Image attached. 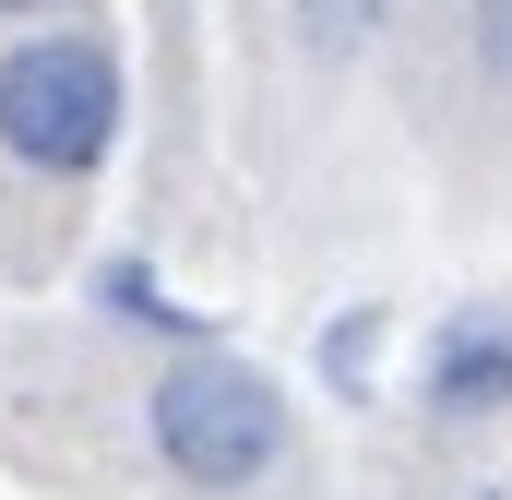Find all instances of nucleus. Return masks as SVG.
Listing matches in <instances>:
<instances>
[{"mask_svg": "<svg viewBox=\"0 0 512 500\" xmlns=\"http://www.w3.org/2000/svg\"><path fill=\"white\" fill-rule=\"evenodd\" d=\"M131 72L108 36H24L0 48V155L36 179H96L120 155Z\"/></svg>", "mask_w": 512, "mask_h": 500, "instance_id": "obj_2", "label": "nucleus"}, {"mask_svg": "<svg viewBox=\"0 0 512 500\" xmlns=\"http://www.w3.org/2000/svg\"><path fill=\"white\" fill-rule=\"evenodd\" d=\"M0 12H36V0H0Z\"/></svg>", "mask_w": 512, "mask_h": 500, "instance_id": "obj_7", "label": "nucleus"}, {"mask_svg": "<svg viewBox=\"0 0 512 500\" xmlns=\"http://www.w3.org/2000/svg\"><path fill=\"white\" fill-rule=\"evenodd\" d=\"M417 405H429L441 429L501 417L512 405V310H453V322L429 334V358H417Z\"/></svg>", "mask_w": 512, "mask_h": 500, "instance_id": "obj_3", "label": "nucleus"}, {"mask_svg": "<svg viewBox=\"0 0 512 500\" xmlns=\"http://www.w3.org/2000/svg\"><path fill=\"white\" fill-rule=\"evenodd\" d=\"M96 298H108V310H131V322H155V334H203L191 310H167V286H155L143 262H108V274H96Z\"/></svg>", "mask_w": 512, "mask_h": 500, "instance_id": "obj_4", "label": "nucleus"}, {"mask_svg": "<svg viewBox=\"0 0 512 500\" xmlns=\"http://www.w3.org/2000/svg\"><path fill=\"white\" fill-rule=\"evenodd\" d=\"M370 334H382L370 310H346V322H334V393H370Z\"/></svg>", "mask_w": 512, "mask_h": 500, "instance_id": "obj_6", "label": "nucleus"}, {"mask_svg": "<svg viewBox=\"0 0 512 500\" xmlns=\"http://www.w3.org/2000/svg\"><path fill=\"white\" fill-rule=\"evenodd\" d=\"M286 393L251 370V358H227V346H191V358H167L155 393H143V441H155V465L179 477V489H215L239 500L262 489L274 465H286Z\"/></svg>", "mask_w": 512, "mask_h": 500, "instance_id": "obj_1", "label": "nucleus"}, {"mask_svg": "<svg viewBox=\"0 0 512 500\" xmlns=\"http://www.w3.org/2000/svg\"><path fill=\"white\" fill-rule=\"evenodd\" d=\"M477 500H512V489H477Z\"/></svg>", "mask_w": 512, "mask_h": 500, "instance_id": "obj_8", "label": "nucleus"}, {"mask_svg": "<svg viewBox=\"0 0 512 500\" xmlns=\"http://www.w3.org/2000/svg\"><path fill=\"white\" fill-rule=\"evenodd\" d=\"M465 48H477L489 96H512V0H465Z\"/></svg>", "mask_w": 512, "mask_h": 500, "instance_id": "obj_5", "label": "nucleus"}]
</instances>
